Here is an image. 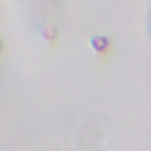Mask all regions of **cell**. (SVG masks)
<instances>
[{
    "instance_id": "cell-3",
    "label": "cell",
    "mask_w": 151,
    "mask_h": 151,
    "mask_svg": "<svg viewBox=\"0 0 151 151\" xmlns=\"http://www.w3.org/2000/svg\"><path fill=\"white\" fill-rule=\"evenodd\" d=\"M0 48H2V43H0Z\"/></svg>"
},
{
    "instance_id": "cell-2",
    "label": "cell",
    "mask_w": 151,
    "mask_h": 151,
    "mask_svg": "<svg viewBox=\"0 0 151 151\" xmlns=\"http://www.w3.org/2000/svg\"><path fill=\"white\" fill-rule=\"evenodd\" d=\"M48 29H50L48 32L43 30V37H45L46 41H53V39L57 37V30H55V27H48Z\"/></svg>"
},
{
    "instance_id": "cell-1",
    "label": "cell",
    "mask_w": 151,
    "mask_h": 151,
    "mask_svg": "<svg viewBox=\"0 0 151 151\" xmlns=\"http://www.w3.org/2000/svg\"><path fill=\"white\" fill-rule=\"evenodd\" d=\"M91 46H93L94 52H98V53H105V52L110 48V41H109L107 37H103V36H96V37H93Z\"/></svg>"
}]
</instances>
